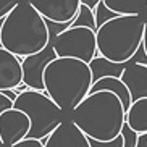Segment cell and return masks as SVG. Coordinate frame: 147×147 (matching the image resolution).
I'll list each match as a JSON object with an SVG mask.
<instances>
[{
  "label": "cell",
  "instance_id": "1",
  "mask_svg": "<svg viewBox=\"0 0 147 147\" xmlns=\"http://www.w3.org/2000/svg\"><path fill=\"white\" fill-rule=\"evenodd\" d=\"M71 121L89 139L108 142L121 136L126 125V110L115 94L100 91L89 94L74 108Z\"/></svg>",
  "mask_w": 147,
  "mask_h": 147
},
{
  "label": "cell",
  "instance_id": "7",
  "mask_svg": "<svg viewBox=\"0 0 147 147\" xmlns=\"http://www.w3.org/2000/svg\"><path fill=\"white\" fill-rule=\"evenodd\" d=\"M57 58V53L53 50L52 42L44 49L42 52L36 55L26 57L21 60L23 66V82L29 87L31 91L45 92V84H44V74L47 66Z\"/></svg>",
  "mask_w": 147,
  "mask_h": 147
},
{
  "label": "cell",
  "instance_id": "3",
  "mask_svg": "<svg viewBox=\"0 0 147 147\" xmlns=\"http://www.w3.org/2000/svg\"><path fill=\"white\" fill-rule=\"evenodd\" d=\"M45 94L65 113L73 110L91 94L94 86L91 66L74 58H55L44 74Z\"/></svg>",
  "mask_w": 147,
  "mask_h": 147
},
{
  "label": "cell",
  "instance_id": "2",
  "mask_svg": "<svg viewBox=\"0 0 147 147\" xmlns=\"http://www.w3.org/2000/svg\"><path fill=\"white\" fill-rule=\"evenodd\" d=\"M50 44V34L45 18L29 3L21 2L5 18L0 47L16 55L18 58L36 55Z\"/></svg>",
  "mask_w": 147,
  "mask_h": 147
},
{
  "label": "cell",
  "instance_id": "28",
  "mask_svg": "<svg viewBox=\"0 0 147 147\" xmlns=\"http://www.w3.org/2000/svg\"><path fill=\"white\" fill-rule=\"evenodd\" d=\"M3 23H5V18H3V20H0V34H2V28H3Z\"/></svg>",
  "mask_w": 147,
  "mask_h": 147
},
{
  "label": "cell",
  "instance_id": "26",
  "mask_svg": "<svg viewBox=\"0 0 147 147\" xmlns=\"http://www.w3.org/2000/svg\"><path fill=\"white\" fill-rule=\"evenodd\" d=\"M138 147H147V134H141V136H139Z\"/></svg>",
  "mask_w": 147,
  "mask_h": 147
},
{
  "label": "cell",
  "instance_id": "15",
  "mask_svg": "<svg viewBox=\"0 0 147 147\" xmlns=\"http://www.w3.org/2000/svg\"><path fill=\"white\" fill-rule=\"evenodd\" d=\"M126 125L141 136L147 134V99L138 100L126 113Z\"/></svg>",
  "mask_w": 147,
  "mask_h": 147
},
{
  "label": "cell",
  "instance_id": "13",
  "mask_svg": "<svg viewBox=\"0 0 147 147\" xmlns=\"http://www.w3.org/2000/svg\"><path fill=\"white\" fill-rule=\"evenodd\" d=\"M131 65H134V60L128 61V63H115V61H110L104 57L97 55L94 60L89 63L92 71V79H94V84L99 82L100 79L104 78H118L121 79L123 73H125L126 68H129Z\"/></svg>",
  "mask_w": 147,
  "mask_h": 147
},
{
  "label": "cell",
  "instance_id": "16",
  "mask_svg": "<svg viewBox=\"0 0 147 147\" xmlns=\"http://www.w3.org/2000/svg\"><path fill=\"white\" fill-rule=\"evenodd\" d=\"M104 3L120 16H141L147 8V0H104Z\"/></svg>",
  "mask_w": 147,
  "mask_h": 147
},
{
  "label": "cell",
  "instance_id": "19",
  "mask_svg": "<svg viewBox=\"0 0 147 147\" xmlns=\"http://www.w3.org/2000/svg\"><path fill=\"white\" fill-rule=\"evenodd\" d=\"M121 136H123V141H125V147H138L139 134L131 129L128 125H125V128L121 131Z\"/></svg>",
  "mask_w": 147,
  "mask_h": 147
},
{
  "label": "cell",
  "instance_id": "5",
  "mask_svg": "<svg viewBox=\"0 0 147 147\" xmlns=\"http://www.w3.org/2000/svg\"><path fill=\"white\" fill-rule=\"evenodd\" d=\"M13 108L21 110L31 120V131L28 139H47L65 120V112L45 92L26 91L18 95Z\"/></svg>",
  "mask_w": 147,
  "mask_h": 147
},
{
  "label": "cell",
  "instance_id": "24",
  "mask_svg": "<svg viewBox=\"0 0 147 147\" xmlns=\"http://www.w3.org/2000/svg\"><path fill=\"white\" fill-rule=\"evenodd\" d=\"M100 2H104V0H81V5H86L87 8H91L92 11H95V8L99 7Z\"/></svg>",
  "mask_w": 147,
  "mask_h": 147
},
{
  "label": "cell",
  "instance_id": "9",
  "mask_svg": "<svg viewBox=\"0 0 147 147\" xmlns=\"http://www.w3.org/2000/svg\"><path fill=\"white\" fill-rule=\"evenodd\" d=\"M45 20L53 23L73 21L79 8L81 0H28Z\"/></svg>",
  "mask_w": 147,
  "mask_h": 147
},
{
  "label": "cell",
  "instance_id": "11",
  "mask_svg": "<svg viewBox=\"0 0 147 147\" xmlns=\"http://www.w3.org/2000/svg\"><path fill=\"white\" fill-rule=\"evenodd\" d=\"M23 82L21 58L0 47V92L16 89Z\"/></svg>",
  "mask_w": 147,
  "mask_h": 147
},
{
  "label": "cell",
  "instance_id": "25",
  "mask_svg": "<svg viewBox=\"0 0 147 147\" xmlns=\"http://www.w3.org/2000/svg\"><path fill=\"white\" fill-rule=\"evenodd\" d=\"M2 94H3L5 97H8V99L11 100L13 104H15V100L18 99V95H20L16 91H15V89H7V91H2Z\"/></svg>",
  "mask_w": 147,
  "mask_h": 147
},
{
  "label": "cell",
  "instance_id": "20",
  "mask_svg": "<svg viewBox=\"0 0 147 147\" xmlns=\"http://www.w3.org/2000/svg\"><path fill=\"white\" fill-rule=\"evenodd\" d=\"M20 3V0H0V20L7 18Z\"/></svg>",
  "mask_w": 147,
  "mask_h": 147
},
{
  "label": "cell",
  "instance_id": "23",
  "mask_svg": "<svg viewBox=\"0 0 147 147\" xmlns=\"http://www.w3.org/2000/svg\"><path fill=\"white\" fill-rule=\"evenodd\" d=\"M10 108H13V102L0 92V117H2V113H5Z\"/></svg>",
  "mask_w": 147,
  "mask_h": 147
},
{
  "label": "cell",
  "instance_id": "29",
  "mask_svg": "<svg viewBox=\"0 0 147 147\" xmlns=\"http://www.w3.org/2000/svg\"><path fill=\"white\" fill-rule=\"evenodd\" d=\"M0 147H5V144H3V141H2V138H0Z\"/></svg>",
  "mask_w": 147,
  "mask_h": 147
},
{
  "label": "cell",
  "instance_id": "17",
  "mask_svg": "<svg viewBox=\"0 0 147 147\" xmlns=\"http://www.w3.org/2000/svg\"><path fill=\"white\" fill-rule=\"evenodd\" d=\"M71 28H87L97 32V23H95V15L91 8H87L86 5H81L76 18L73 20Z\"/></svg>",
  "mask_w": 147,
  "mask_h": 147
},
{
  "label": "cell",
  "instance_id": "12",
  "mask_svg": "<svg viewBox=\"0 0 147 147\" xmlns=\"http://www.w3.org/2000/svg\"><path fill=\"white\" fill-rule=\"evenodd\" d=\"M121 81L129 89L133 104L138 100L147 99V66L139 65V63L131 65L129 68L125 69Z\"/></svg>",
  "mask_w": 147,
  "mask_h": 147
},
{
  "label": "cell",
  "instance_id": "6",
  "mask_svg": "<svg viewBox=\"0 0 147 147\" xmlns=\"http://www.w3.org/2000/svg\"><path fill=\"white\" fill-rule=\"evenodd\" d=\"M52 45L57 58H74L87 65L99 53L97 32L87 28H69L53 40Z\"/></svg>",
  "mask_w": 147,
  "mask_h": 147
},
{
  "label": "cell",
  "instance_id": "14",
  "mask_svg": "<svg viewBox=\"0 0 147 147\" xmlns=\"http://www.w3.org/2000/svg\"><path fill=\"white\" fill-rule=\"evenodd\" d=\"M100 91H108V92H112V94H115L118 99L123 102V107H125L126 113L129 112L131 105H133L131 92H129V89L126 87V84L121 81V79H118V78H104V79H100L99 82H95L94 86H92L91 94H94V92H100Z\"/></svg>",
  "mask_w": 147,
  "mask_h": 147
},
{
  "label": "cell",
  "instance_id": "22",
  "mask_svg": "<svg viewBox=\"0 0 147 147\" xmlns=\"http://www.w3.org/2000/svg\"><path fill=\"white\" fill-rule=\"evenodd\" d=\"M13 147H45L44 146L42 141H39V139H24V141H21V142L15 144Z\"/></svg>",
  "mask_w": 147,
  "mask_h": 147
},
{
  "label": "cell",
  "instance_id": "4",
  "mask_svg": "<svg viewBox=\"0 0 147 147\" xmlns=\"http://www.w3.org/2000/svg\"><path fill=\"white\" fill-rule=\"evenodd\" d=\"M146 21L142 16H118L97 31L99 55L115 63H128L142 45Z\"/></svg>",
  "mask_w": 147,
  "mask_h": 147
},
{
  "label": "cell",
  "instance_id": "8",
  "mask_svg": "<svg viewBox=\"0 0 147 147\" xmlns=\"http://www.w3.org/2000/svg\"><path fill=\"white\" fill-rule=\"evenodd\" d=\"M31 131V120L24 112L10 108L0 117V138L5 147H13L28 138Z\"/></svg>",
  "mask_w": 147,
  "mask_h": 147
},
{
  "label": "cell",
  "instance_id": "27",
  "mask_svg": "<svg viewBox=\"0 0 147 147\" xmlns=\"http://www.w3.org/2000/svg\"><path fill=\"white\" fill-rule=\"evenodd\" d=\"M142 45H144V50L147 53V21H146V29H144V40H142Z\"/></svg>",
  "mask_w": 147,
  "mask_h": 147
},
{
  "label": "cell",
  "instance_id": "18",
  "mask_svg": "<svg viewBox=\"0 0 147 147\" xmlns=\"http://www.w3.org/2000/svg\"><path fill=\"white\" fill-rule=\"evenodd\" d=\"M94 15H95V23H97V31L104 26V24H107L108 21H112V20H115V18L120 16L118 13L112 11V10L104 3V2H100V3H99V7L95 8Z\"/></svg>",
  "mask_w": 147,
  "mask_h": 147
},
{
  "label": "cell",
  "instance_id": "10",
  "mask_svg": "<svg viewBox=\"0 0 147 147\" xmlns=\"http://www.w3.org/2000/svg\"><path fill=\"white\" fill-rule=\"evenodd\" d=\"M42 142L45 147H91L89 138L71 120L63 121Z\"/></svg>",
  "mask_w": 147,
  "mask_h": 147
},
{
  "label": "cell",
  "instance_id": "21",
  "mask_svg": "<svg viewBox=\"0 0 147 147\" xmlns=\"http://www.w3.org/2000/svg\"><path fill=\"white\" fill-rule=\"evenodd\" d=\"M89 144L91 147H125V141H123V136L113 139V141H108V142H100V141H94V139H89Z\"/></svg>",
  "mask_w": 147,
  "mask_h": 147
}]
</instances>
